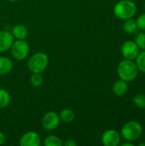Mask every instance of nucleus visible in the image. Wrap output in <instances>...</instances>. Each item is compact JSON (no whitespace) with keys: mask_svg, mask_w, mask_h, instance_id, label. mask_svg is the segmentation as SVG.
I'll return each instance as SVG.
<instances>
[{"mask_svg":"<svg viewBox=\"0 0 145 146\" xmlns=\"http://www.w3.org/2000/svg\"><path fill=\"white\" fill-rule=\"evenodd\" d=\"M136 12L137 6L131 0H121L114 8V13L115 16L121 20L131 19L135 15Z\"/></svg>","mask_w":145,"mask_h":146,"instance_id":"2","label":"nucleus"},{"mask_svg":"<svg viewBox=\"0 0 145 146\" xmlns=\"http://www.w3.org/2000/svg\"><path fill=\"white\" fill-rule=\"evenodd\" d=\"M123 29L127 33H130V34L134 33L138 29L137 21L132 20V18L126 20V21L124 22V25H123Z\"/></svg>","mask_w":145,"mask_h":146,"instance_id":"15","label":"nucleus"},{"mask_svg":"<svg viewBox=\"0 0 145 146\" xmlns=\"http://www.w3.org/2000/svg\"><path fill=\"white\" fill-rule=\"evenodd\" d=\"M62 145L65 146H75L77 145V143H76V141H74L73 139H68V140L65 141Z\"/></svg>","mask_w":145,"mask_h":146,"instance_id":"23","label":"nucleus"},{"mask_svg":"<svg viewBox=\"0 0 145 146\" xmlns=\"http://www.w3.org/2000/svg\"><path fill=\"white\" fill-rule=\"evenodd\" d=\"M61 119L59 114L55 111H49L45 113L41 120L42 127L47 131H53L57 128L60 125Z\"/></svg>","mask_w":145,"mask_h":146,"instance_id":"6","label":"nucleus"},{"mask_svg":"<svg viewBox=\"0 0 145 146\" xmlns=\"http://www.w3.org/2000/svg\"><path fill=\"white\" fill-rule=\"evenodd\" d=\"M139 47L137 45V44L134 41H126L122 45H121V54L126 59L129 60H134L139 54Z\"/></svg>","mask_w":145,"mask_h":146,"instance_id":"7","label":"nucleus"},{"mask_svg":"<svg viewBox=\"0 0 145 146\" xmlns=\"http://www.w3.org/2000/svg\"><path fill=\"white\" fill-rule=\"evenodd\" d=\"M9 2H16V1H18V0H9Z\"/></svg>","mask_w":145,"mask_h":146,"instance_id":"26","label":"nucleus"},{"mask_svg":"<svg viewBox=\"0 0 145 146\" xmlns=\"http://www.w3.org/2000/svg\"><path fill=\"white\" fill-rule=\"evenodd\" d=\"M136 21L138 24V27L145 32V14L141 15Z\"/></svg>","mask_w":145,"mask_h":146,"instance_id":"22","label":"nucleus"},{"mask_svg":"<svg viewBox=\"0 0 145 146\" xmlns=\"http://www.w3.org/2000/svg\"><path fill=\"white\" fill-rule=\"evenodd\" d=\"M117 73L121 80L126 82H130L136 79L138 73V68L133 60L125 59L119 63Z\"/></svg>","mask_w":145,"mask_h":146,"instance_id":"1","label":"nucleus"},{"mask_svg":"<svg viewBox=\"0 0 145 146\" xmlns=\"http://www.w3.org/2000/svg\"><path fill=\"white\" fill-rule=\"evenodd\" d=\"M10 103V95L5 89H0V109H4Z\"/></svg>","mask_w":145,"mask_h":146,"instance_id":"16","label":"nucleus"},{"mask_svg":"<svg viewBox=\"0 0 145 146\" xmlns=\"http://www.w3.org/2000/svg\"><path fill=\"white\" fill-rule=\"evenodd\" d=\"M43 76L41 75L40 73H32L31 78H30V82L31 85L33 87H39L42 83H43Z\"/></svg>","mask_w":145,"mask_h":146,"instance_id":"18","label":"nucleus"},{"mask_svg":"<svg viewBox=\"0 0 145 146\" xmlns=\"http://www.w3.org/2000/svg\"><path fill=\"white\" fill-rule=\"evenodd\" d=\"M135 43L137 44V45L139 47V49L144 50H145V33H141L137 35L136 38H135Z\"/></svg>","mask_w":145,"mask_h":146,"instance_id":"21","label":"nucleus"},{"mask_svg":"<svg viewBox=\"0 0 145 146\" xmlns=\"http://www.w3.org/2000/svg\"><path fill=\"white\" fill-rule=\"evenodd\" d=\"M136 64L138 68L145 74V50L139 52L136 57Z\"/></svg>","mask_w":145,"mask_h":146,"instance_id":"19","label":"nucleus"},{"mask_svg":"<svg viewBox=\"0 0 145 146\" xmlns=\"http://www.w3.org/2000/svg\"><path fill=\"white\" fill-rule=\"evenodd\" d=\"M133 145L132 144V143H125V144H123L122 146H132Z\"/></svg>","mask_w":145,"mask_h":146,"instance_id":"25","label":"nucleus"},{"mask_svg":"<svg viewBox=\"0 0 145 146\" xmlns=\"http://www.w3.org/2000/svg\"><path fill=\"white\" fill-rule=\"evenodd\" d=\"M19 145L21 146H39L41 145V138L38 133L29 131L21 136Z\"/></svg>","mask_w":145,"mask_h":146,"instance_id":"8","label":"nucleus"},{"mask_svg":"<svg viewBox=\"0 0 145 146\" xmlns=\"http://www.w3.org/2000/svg\"><path fill=\"white\" fill-rule=\"evenodd\" d=\"M143 129L141 125L137 121H129L121 128V135L126 141H135L142 134Z\"/></svg>","mask_w":145,"mask_h":146,"instance_id":"4","label":"nucleus"},{"mask_svg":"<svg viewBox=\"0 0 145 146\" xmlns=\"http://www.w3.org/2000/svg\"><path fill=\"white\" fill-rule=\"evenodd\" d=\"M102 142L105 146L119 145L121 143V135L115 130H107L102 136Z\"/></svg>","mask_w":145,"mask_h":146,"instance_id":"9","label":"nucleus"},{"mask_svg":"<svg viewBox=\"0 0 145 146\" xmlns=\"http://www.w3.org/2000/svg\"><path fill=\"white\" fill-rule=\"evenodd\" d=\"M133 103L138 108L140 109L145 108V95L144 94L136 95L133 98Z\"/></svg>","mask_w":145,"mask_h":146,"instance_id":"20","label":"nucleus"},{"mask_svg":"<svg viewBox=\"0 0 145 146\" xmlns=\"http://www.w3.org/2000/svg\"><path fill=\"white\" fill-rule=\"evenodd\" d=\"M138 145H139V146H145V144H139Z\"/></svg>","mask_w":145,"mask_h":146,"instance_id":"27","label":"nucleus"},{"mask_svg":"<svg viewBox=\"0 0 145 146\" xmlns=\"http://www.w3.org/2000/svg\"><path fill=\"white\" fill-rule=\"evenodd\" d=\"M14 66L12 60L7 56H0V75H5L10 73Z\"/></svg>","mask_w":145,"mask_h":146,"instance_id":"12","label":"nucleus"},{"mask_svg":"<svg viewBox=\"0 0 145 146\" xmlns=\"http://www.w3.org/2000/svg\"><path fill=\"white\" fill-rule=\"evenodd\" d=\"M144 8H145V4H144Z\"/></svg>","mask_w":145,"mask_h":146,"instance_id":"28","label":"nucleus"},{"mask_svg":"<svg viewBox=\"0 0 145 146\" xmlns=\"http://www.w3.org/2000/svg\"><path fill=\"white\" fill-rule=\"evenodd\" d=\"M29 51H30L29 44L25 39L14 40L10 47V52L12 56L18 61L25 60L28 56Z\"/></svg>","mask_w":145,"mask_h":146,"instance_id":"5","label":"nucleus"},{"mask_svg":"<svg viewBox=\"0 0 145 146\" xmlns=\"http://www.w3.org/2000/svg\"><path fill=\"white\" fill-rule=\"evenodd\" d=\"M49 65V56L46 53L38 51L34 53L27 62V68L32 73L42 74Z\"/></svg>","mask_w":145,"mask_h":146,"instance_id":"3","label":"nucleus"},{"mask_svg":"<svg viewBox=\"0 0 145 146\" xmlns=\"http://www.w3.org/2000/svg\"><path fill=\"white\" fill-rule=\"evenodd\" d=\"M59 116H60L61 121H62L65 123H69L74 120L75 113L73 112V110L70 109H64L60 112Z\"/></svg>","mask_w":145,"mask_h":146,"instance_id":"14","label":"nucleus"},{"mask_svg":"<svg viewBox=\"0 0 145 146\" xmlns=\"http://www.w3.org/2000/svg\"><path fill=\"white\" fill-rule=\"evenodd\" d=\"M62 139L56 135H50L44 140V145L45 146H62Z\"/></svg>","mask_w":145,"mask_h":146,"instance_id":"17","label":"nucleus"},{"mask_svg":"<svg viewBox=\"0 0 145 146\" xmlns=\"http://www.w3.org/2000/svg\"><path fill=\"white\" fill-rule=\"evenodd\" d=\"M127 85L126 82L120 80H117L116 82H115V84L113 85V92L116 95V96H123L127 92Z\"/></svg>","mask_w":145,"mask_h":146,"instance_id":"13","label":"nucleus"},{"mask_svg":"<svg viewBox=\"0 0 145 146\" xmlns=\"http://www.w3.org/2000/svg\"><path fill=\"white\" fill-rule=\"evenodd\" d=\"M11 33L15 39H26L28 37L29 30L25 25L17 24L12 28Z\"/></svg>","mask_w":145,"mask_h":146,"instance_id":"11","label":"nucleus"},{"mask_svg":"<svg viewBox=\"0 0 145 146\" xmlns=\"http://www.w3.org/2000/svg\"><path fill=\"white\" fill-rule=\"evenodd\" d=\"M4 142H5V135L2 132H0V145H2Z\"/></svg>","mask_w":145,"mask_h":146,"instance_id":"24","label":"nucleus"},{"mask_svg":"<svg viewBox=\"0 0 145 146\" xmlns=\"http://www.w3.org/2000/svg\"><path fill=\"white\" fill-rule=\"evenodd\" d=\"M15 40L12 33L7 30L0 31V53L9 50Z\"/></svg>","mask_w":145,"mask_h":146,"instance_id":"10","label":"nucleus"}]
</instances>
